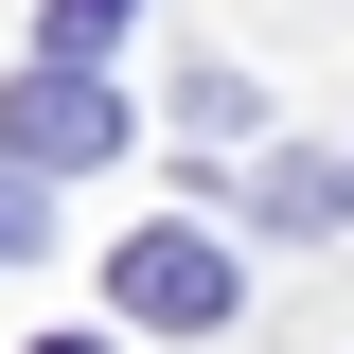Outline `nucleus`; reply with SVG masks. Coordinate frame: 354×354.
I'll return each instance as SVG.
<instances>
[{"mask_svg": "<svg viewBox=\"0 0 354 354\" xmlns=\"http://www.w3.org/2000/svg\"><path fill=\"white\" fill-rule=\"evenodd\" d=\"M106 142H124V88H106V71H53V53H36V71L0 88V160H18V177H71V160H106Z\"/></svg>", "mask_w": 354, "mask_h": 354, "instance_id": "f03ea898", "label": "nucleus"}, {"mask_svg": "<svg viewBox=\"0 0 354 354\" xmlns=\"http://www.w3.org/2000/svg\"><path fill=\"white\" fill-rule=\"evenodd\" d=\"M124 18H142V0H53V71H88V53L124 36Z\"/></svg>", "mask_w": 354, "mask_h": 354, "instance_id": "20e7f679", "label": "nucleus"}, {"mask_svg": "<svg viewBox=\"0 0 354 354\" xmlns=\"http://www.w3.org/2000/svg\"><path fill=\"white\" fill-rule=\"evenodd\" d=\"M337 213H354V177H337Z\"/></svg>", "mask_w": 354, "mask_h": 354, "instance_id": "0eeeda50", "label": "nucleus"}, {"mask_svg": "<svg viewBox=\"0 0 354 354\" xmlns=\"http://www.w3.org/2000/svg\"><path fill=\"white\" fill-rule=\"evenodd\" d=\"M248 213L266 230H354L337 213V160H248Z\"/></svg>", "mask_w": 354, "mask_h": 354, "instance_id": "7ed1b4c3", "label": "nucleus"}, {"mask_svg": "<svg viewBox=\"0 0 354 354\" xmlns=\"http://www.w3.org/2000/svg\"><path fill=\"white\" fill-rule=\"evenodd\" d=\"M36 354H106V337H36Z\"/></svg>", "mask_w": 354, "mask_h": 354, "instance_id": "423d86ee", "label": "nucleus"}, {"mask_svg": "<svg viewBox=\"0 0 354 354\" xmlns=\"http://www.w3.org/2000/svg\"><path fill=\"white\" fill-rule=\"evenodd\" d=\"M106 301H124L142 337H213V319H230V248L177 230V213H142L124 248H106Z\"/></svg>", "mask_w": 354, "mask_h": 354, "instance_id": "f257e3e1", "label": "nucleus"}, {"mask_svg": "<svg viewBox=\"0 0 354 354\" xmlns=\"http://www.w3.org/2000/svg\"><path fill=\"white\" fill-rule=\"evenodd\" d=\"M18 248H53V230H36V177L0 160V266H18Z\"/></svg>", "mask_w": 354, "mask_h": 354, "instance_id": "39448f33", "label": "nucleus"}]
</instances>
